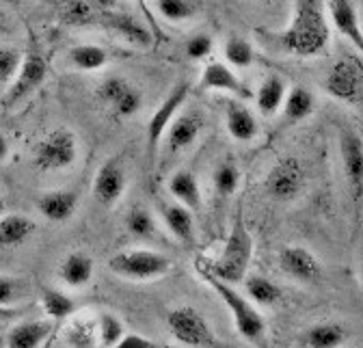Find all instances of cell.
<instances>
[{
	"label": "cell",
	"mask_w": 363,
	"mask_h": 348,
	"mask_svg": "<svg viewBox=\"0 0 363 348\" xmlns=\"http://www.w3.org/2000/svg\"><path fill=\"white\" fill-rule=\"evenodd\" d=\"M270 37L277 41L281 50L298 59L320 57L331 39V28L325 18V3L298 0L294 3L288 26L279 33H272Z\"/></svg>",
	"instance_id": "1"
},
{
	"label": "cell",
	"mask_w": 363,
	"mask_h": 348,
	"mask_svg": "<svg viewBox=\"0 0 363 348\" xmlns=\"http://www.w3.org/2000/svg\"><path fill=\"white\" fill-rule=\"evenodd\" d=\"M251 257H253V236L249 234V230L242 221V214H238L234 221V228H232V234L227 238L220 255L216 259H212V262L206 257H199L197 264H201L216 279L234 286L247 277Z\"/></svg>",
	"instance_id": "2"
},
{
	"label": "cell",
	"mask_w": 363,
	"mask_h": 348,
	"mask_svg": "<svg viewBox=\"0 0 363 348\" xmlns=\"http://www.w3.org/2000/svg\"><path fill=\"white\" fill-rule=\"evenodd\" d=\"M197 271H199L201 279L218 294V298L225 303V308L232 312V318H234V325H236V331L240 333V337H245L247 342H251L257 348H268L266 320L253 303L249 298H245L234 286L210 275L201 264H197Z\"/></svg>",
	"instance_id": "3"
},
{
	"label": "cell",
	"mask_w": 363,
	"mask_h": 348,
	"mask_svg": "<svg viewBox=\"0 0 363 348\" xmlns=\"http://www.w3.org/2000/svg\"><path fill=\"white\" fill-rule=\"evenodd\" d=\"M171 259L164 253L152 249H130L119 251L108 259V269L117 277L130 281H152L171 273Z\"/></svg>",
	"instance_id": "4"
},
{
	"label": "cell",
	"mask_w": 363,
	"mask_h": 348,
	"mask_svg": "<svg viewBox=\"0 0 363 348\" xmlns=\"http://www.w3.org/2000/svg\"><path fill=\"white\" fill-rule=\"evenodd\" d=\"M45 76H48V63H45L37 41H30L28 50L22 55V63H20V69H18L13 82L5 89L3 98H0L3 108L13 111L18 104H22L26 98H30L45 82Z\"/></svg>",
	"instance_id": "5"
},
{
	"label": "cell",
	"mask_w": 363,
	"mask_h": 348,
	"mask_svg": "<svg viewBox=\"0 0 363 348\" xmlns=\"http://www.w3.org/2000/svg\"><path fill=\"white\" fill-rule=\"evenodd\" d=\"M78 160V139L72 130L57 128L43 137L33 154V164L39 171H65Z\"/></svg>",
	"instance_id": "6"
},
{
	"label": "cell",
	"mask_w": 363,
	"mask_h": 348,
	"mask_svg": "<svg viewBox=\"0 0 363 348\" xmlns=\"http://www.w3.org/2000/svg\"><path fill=\"white\" fill-rule=\"evenodd\" d=\"M191 94V84L189 82H179L175 84L171 94L164 98V102L154 111V115L147 121V135H145V154H147V164L154 167L156 158H158V150L160 143L164 139L167 128L171 125V121L175 119L177 111L184 106L186 98Z\"/></svg>",
	"instance_id": "7"
},
{
	"label": "cell",
	"mask_w": 363,
	"mask_h": 348,
	"mask_svg": "<svg viewBox=\"0 0 363 348\" xmlns=\"http://www.w3.org/2000/svg\"><path fill=\"white\" fill-rule=\"evenodd\" d=\"M307 184V173L298 158L284 156L270 167L264 189L275 201H294L303 195Z\"/></svg>",
	"instance_id": "8"
},
{
	"label": "cell",
	"mask_w": 363,
	"mask_h": 348,
	"mask_svg": "<svg viewBox=\"0 0 363 348\" xmlns=\"http://www.w3.org/2000/svg\"><path fill=\"white\" fill-rule=\"evenodd\" d=\"M169 333L189 348H210L214 346V331L195 308H177L167 316Z\"/></svg>",
	"instance_id": "9"
},
{
	"label": "cell",
	"mask_w": 363,
	"mask_h": 348,
	"mask_svg": "<svg viewBox=\"0 0 363 348\" xmlns=\"http://www.w3.org/2000/svg\"><path fill=\"white\" fill-rule=\"evenodd\" d=\"M325 91L340 102L359 104L363 94V69L359 59H340L325 78Z\"/></svg>",
	"instance_id": "10"
},
{
	"label": "cell",
	"mask_w": 363,
	"mask_h": 348,
	"mask_svg": "<svg viewBox=\"0 0 363 348\" xmlns=\"http://www.w3.org/2000/svg\"><path fill=\"white\" fill-rule=\"evenodd\" d=\"M98 100L117 117L128 119L143 108V94L125 78L111 76L98 86Z\"/></svg>",
	"instance_id": "11"
},
{
	"label": "cell",
	"mask_w": 363,
	"mask_h": 348,
	"mask_svg": "<svg viewBox=\"0 0 363 348\" xmlns=\"http://www.w3.org/2000/svg\"><path fill=\"white\" fill-rule=\"evenodd\" d=\"M199 86L203 91L227 94V96H232L234 100H240V102H247L253 98V91L249 89V84L230 65H225L220 61L206 65L201 80H199Z\"/></svg>",
	"instance_id": "12"
},
{
	"label": "cell",
	"mask_w": 363,
	"mask_h": 348,
	"mask_svg": "<svg viewBox=\"0 0 363 348\" xmlns=\"http://www.w3.org/2000/svg\"><path fill=\"white\" fill-rule=\"evenodd\" d=\"M279 266L281 271L301 281V284H318L323 279V264L309 249L298 245H286L279 251Z\"/></svg>",
	"instance_id": "13"
},
{
	"label": "cell",
	"mask_w": 363,
	"mask_h": 348,
	"mask_svg": "<svg viewBox=\"0 0 363 348\" xmlns=\"http://www.w3.org/2000/svg\"><path fill=\"white\" fill-rule=\"evenodd\" d=\"M340 154L344 164V176L348 184V193L359 206L363 193V143L361 137L352 130H342L340 135Z\"/></svg>",
	"instance_id": "14"
},
{
	"label": "cell",
	"mask_w": 363,
	"mask_h": 348,
	"mask_svg": "<svg viewBox=\"0 0 363 348\" xmlns=\"http://www.w3.org/2000/svg\"><path fill=\"white\" fill-rule=\"evenodd\" d=\"M128 189V171L121 158H108L94 178V197L102 206H115Z\"/></svg>",
	"instance_id": "15"
},
{
	"label": "cell",
	"mask_w": 363,
	"mask_h": 348,
	"mask_svg": "<svg viewBox=\"0 0 363 348\" xmlns=\"http://www.w3.org/2000/svg\"><path fill=\"white\" fill-rule=\"evenodd\" d=\"M203 130V117L199 111H186L182 115H175L171 125L164 133V150L169 156L189 150L201 135Z\"/></svg>",
	"instance_id": "16"
},
{
	"label": "cell",
	"mask_w": 363,
	"mask_h": 348,
	"mask_svg": "<svg viewBox=\"0 0 363 348\" xmlns=\"http://www.w3.org/2000/svg\"><path fill=\"white\" fill-rule=\"evenodd\" d=\"M100 24L108 30H113L115 35H119L123 41L132 43V46L139 48H147L152 43V33L147 30V26L143 22H139L136 18L121 13V11H102L98 16Z\"/></svg>",
	"instance_id": "17"
},
{
	"label": "cell",
	"mask_w": 363,
	"mask_h": 348,
	"mask_svg": "<svg viewBox=\"0 0 363 348\" xmlns=\"http://www.w3.org/2000/svg\"><path fill=\"white\" fill-rule=\"evenodd\" d=\"M35 206L43 219H48L52 223H63L72 219L78 208V193L69 189L45 191L35 199Z\"/></svg>",
	"instance_id": "18"
},
{
	"label": "cell",
	"mask_w": 363,
	"mask_h": 348,
	"mask_svg": "<svg viewBox=\"0 0 363 348\" xmlns=\"http://www.w3.org/2000/svg\"><path fill=\"white\" fill-rule=\"evenodd\" d=\"M225 123L227 133L238 143H249L257 137V119L247 106V102L230 98L225 102Z\"/></svg>",
	"instance_id": "19"
},
{
	"label": "cell",
	"mask_w": 363,
	"mask_h": 348,
	"mask_svg": "<svg viewBox=\"0 0 363 348\" xmlns=\"http://www.w3.org/2000/svg\"><path fill=\"white\" fill-rule=\"evenodd\" d=\"M158 214L164 223V228L175 236V240H179L186 247H195V221L191 210H186L179 203H169V201H160L158 203Z\"/></svg>",
	"instance_id": "20"
},
{
	"label": "cell",
	"mask_w": 363,
	"mask_h": 348,
	"mask_svg": "<svg viewBox=\"0 0 363 348\" xmlns=\"http://www.w3.org/2000/svg\"><path fill=\"white\" fill-rule=\"evenodd\" d=\"M327 9H329L333 26L352 43L354 50L361 55L363 52V30H361V22H359V9L354 7V3L333 0V3H327Z\"/></svg>",
	"instance_id": "21"
},
{
	"label": "cell",
	"mask_w": 363,
	"mask_h": 348,
	"mask_svg": "<svg viewBox=\"0 0 363 348\" xmlns=\"http://www.w3.org/2000/svg\"><path fill=\"white\" fill-rule=\"evenodd\" d=\"M50 320H24L9 329L5 344L7 348H41L52 335Z\"/></svg>",
	"instance_id": "22"
},
{
	"label": "cell",
	"mask_w": 363,
	"mask_h": 348,
	"mask_svg": "<svg viewBox=\"0 0 363 348\" xmlns=\"http://www.w3.org/2000/svg\"><path fill=\"white\" fill-rule=\"evenodd\" d=\"M286 94H288V84L281 76H277V74L266 76L264 82L257 86V91L253 94L257 113L262 117H275L279 113V108L284 106Z\"/></svg>",
	"instance_id": "23"
},
{
	"label": "cell",
	"mask_w": 363,
	"mask_h": 348,
	"mask_svg": "<svg viewBox=\"0 0 363 348\" xmlns=\"http://www.w3.org/2000/svg\"><path fill=\"white\" fill-rule=\"evenodd\" d=\"M96 273V264L86 253L74 251L69 255L63 257V262L59 264V279L67 286V288H84L91 284Z\"/></svg>",
	"instance_id": "24"
},
{
	"label": "cell",
	"mask_w": 363,
	"mask_h": 348,
	"mask_svg": "<svg viewBox=\"0 0 363 348\" xmlns=\"http://www.w3.org/2000/svg\"><path fill=\"white\" fill-rule=\"evenodd\" d=\"M169 195L175 199V203L184 206L186 210H199L201 208V189L197 182V176L189 169H179L167 182Z\"/></svg>",
	"instance_id": "25"
},
{
	"label": "cell",
	"mask_w": 363,
	"mask_h": 348,
	"mask_svg": "<svg viewBox=\"0 0 363 348\" xmlns=\"http://www.w3.org/2000/svg\"><path fill=\"white\" fill-rule=\"evenodd\" d=\"M348 339V329L340 322H320L301 333V348H342Z\"/></svg>",
	"instance_id": "26"
},
{
	"label": "cell",
	"mask_w": 363,
	"mask_h": 348,
	"mask_svg": "<svg viewBox=\"0 0 363 348\" xmlns=\"http://www.w3.org/2000/svg\"><path fill=\"white\" fill-rule=\"evenodd\" d=\"M37 225L26 214H5L0 216V247L3 249H16L26 245Z\"/></svg>",
	"instance_id": "27"
},
{
	"label": "cell",
	"mask_w": 363,
	"mask_h": 348,
	"mask_svg": "<svg viewBox=\"0 0 363 348\" xmlns=\"http://www.w3.org/2000/svg\"><path fill=\"white\" fill-rule=\"evenodd\" d=\"M63 337L69 348H98V316L96 314L72 316L69 325L63 331Z\"/></svg>",
	"instance_id": "28"
},
{
	"label": "cell",
	"mask_w": 363,
	"mask_h": 348,
	"mask_svg": "<svg viewBox=\"0 0 363 348\" xmlns=\"http://www.w3.org/2000/svg\"><path fill=\"white\" fill-rule=\"evenodd\" d=\"M245 290H247V298L253 303V305H262V308H272L277 305L281 301L284 292L281 288L270 281L266 277H259V275H247L245 279Z\"/></svg>",
	"instance_id": "29"
},
{
	"label": "cell",
	"mask_w": 363,
	"mask_h": 348,
	"mask_svg": "<svg viewBox=\"0 0 363 348\" xmlns=\"http://www.w3.org/2000/svg\"><path fill=\"white\" fill-rule=\"evenodd\" d=\"M67 59L80 72H100L108 63V52L98 43H80L67 52Z\"/></svg>",
	"instance_id": "30"
},
{
	"label": "cell",
	"mask_w": 363,
	"mask_h": 348,
	"mask_svg": "<svg viewBox=\"0 0 363 348\" xmlns=\"http://www.w3.org/2000/svg\"><path fill=\"white\" fill-rule=\"evenodd\" d=\"M313 108H315L313 94L307 89V86H301V84H296V86H292V89H288L286 100H284V106H281L284 117L288 121H303V119H307L313 113Z\"/></svg>",
	"instance_id": "31"
},
{
	"label": "cell",
	"mask_w": 363,
	"mask_h": 348,
	"mask_svg": "<svg viewBox=\"0 0 363 348\" xmlns=\"http://www.w3.org/2000/svg\"><path fill=\"white\" fill-rule=\"evenodd\" d=\"M39 303H41L43 314L48 316V320H65L76 312L74 301L65 292H61L57 288H48V286L41 288Z\"/></svg>",
	"instance_id": "32"
},
{
	"label": "cell",
	"mask_w": 363,
	"mask_h": 348,
	"mask_svg": "<svg viewBox=\"0 0 363 348\" xmlns=\"http://www.w3.org/2000/svg\"><path fill=\"white\" fill-rule=\"evenodd\" d=\"M123 223H125V230L134 238L150 240V238L156 236V219H154V214L145 206H132V208H128Z\"/></svg>",
	"instance_id": "33"
},
{
	"label": "cell",
	"mask_w": 363,
	"mask_h": 348,
	"mask_svg": "<svg viewBox=\"0 0 363 348\" xmlns=\"http://www.w3.org/2000/svg\"><path fill=\"white\" fill-rule=\"evenodd\" d=\"M212 184H214L216 195L223 199L234 195L240 186V169L236 167V162H232V160L218 162L212 173Z\"/></svg>",
	"instance_id": "34"
},
{
	"label": "cell",
	"mask_w": 363,
	"mask_h": 348,
	"mask_svg": "<svg viewBox=\"0 0 363 348\" xmlns=\"http://www.w3.org/2000/svg\"><path fill=\"white\" fill-rule=\"evenodd\" d=\"M156 11L171 24H184L199 13V5L191 0H158Z\"/></svg>",
	"instance_id": "35"
},
{
	"label": "cell",
	"mask_w": 363,
	"mask_h": 348,
	"mask_svg": "<svg viewBox=\"0 0 363 348\" xmlns=\"http://www.w3.org/2000/svg\"><path fill=\"white\" fill-rule=\"evenodd\" d=\"M223 57L232 67H249L255 61V50H253V46L247 39L232 37V39H227V43H225Z\"/></svg>",
	"instance_id": "36"
},
{
	"label": "cell",
	"mask_w": 363,
	"mask_h": 348,
	"mask_svg": "<svg viewBox=\"0 0 363 348\" xmlns=\"http://www.w3.org/2000/svg\"><path fill=\"white\" fill-rule=\"evenodd\" d=\"M125 335L123 322L115 314H98V346L100 348H113L121 337Z\"/></svg>",
	"instance_id": "37"
},
{
	"label": "cell",
	"mask_w": 363,
	"mask_h": 348,
	"mask_svg": "<svg viewBox=\"0 0 363 348\" xmlns=\"http://www.w3.org/2000/svg\"><path fill=\"white\" fill-rule=\"evenodd\" d=\"M24 292H26L24 279L0 275V310H13L16 303L22 301Z\"/></svg>",
	"instance_id": "38"
},
{
	"label": "cell",
	"mask_w": 363,
	"mask_h": 348,
	"mask_svg": "<svg viewBox=\"0 0 363 348\" xmlns=\"http://www.w3.org/2000/svg\"><path fill=\"white\" fill-rule=\"evenodd\" d=\"M20 63H22V52L18 48H11V46L0 48V89H7L13 82L20 69Z\"/></svg>",
	"instance_id": "39"
},
{
	"label": "cell",
	"mask_w": 363,
	"mask_h": 348,
	"mask_svg": "<svg viewBox=\"0 0 363 348\" xmlns=\"http://www.w3.org/2000/svg\"><path fill=\"white\" fill-rule=\"evenodd\" d=\"M98 3H67L63 7V22L65 24H72V26H84V24H91V20L96 18L98 13Z\"/></svg>",
	"instance_id": "40"
},
{
	"label": "cell",
	"mask_w": 363,
	"mask_h": 348,
	"mask_svg": "<svg viewBox=\"0 0 363 348\" xmlns=\"http://www.w3.org/2000/svg\"><path fill=\"white\" fill-rule=\"evenodd\" d=\"M212 48H214L212 37L206 35V33H197L186 41V57L195 59V61H201L212 52Z\"/></svg>",
	"instance_id": "41"
},
{
	"label": "cell",
	"mask_w": 363,
	"mask_h": 348,
	"mask_svg": "<svg viewBox=\"0 0 363 348\" xmlns=\"http://www.w3.org/2000/svg\"><path fill=\"white\" fill-rule=\"evenodd\" d=\"M113 348H162L158 342L141 335V333H132V331H125V335L113 346Z\"/></svg>",
	"instance_id": "42"
},
{
	"label": "cell",
	"mask_w": 363,
	"mask_h": 348,
	"mask_svg": "<svg viewBox=\"0 0 363 348\" xmlns=\"http://www.w3.org/2000/svg\"><path fill=\"white\" fill-rule=\"evenodd\" d=\"M7 158H9V141L3 133H0V162L7 160Z\"/></svg>",
	"instance_id": "43"
},
{
	"label": "cell",
	"mask_w": 363,
	"mask_h": 348,
	"mask_svg": "<svg viewBox=\"0 0 363 348\" xmlns=\"http://www.w3.org/2000/svg\"><path fill=\"white\" fill-rule=\"evenodd\" d=\"M16 314H18L16 310H0V318H11Z\"/></svg>",
	"instance_id": "44"
},
{
	"label": "cell",
	"mask_w": 363,
	"mask_h": 348,
	"mask_svg": "<svg viewBox=\"0 0 363 348\" xmlns=\"http://www.w3.org/2000/svg\"><path fill=\"white\" fill-rule=\"evenodd\" d=\"M7 214V203H5V199H0V216H5Z\"/></svg>",
	"instance_id": "45"
}]
</instances>
